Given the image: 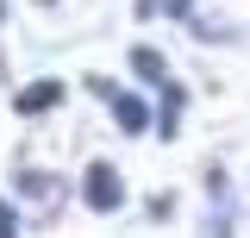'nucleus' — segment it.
<instances>
[{
  "label": "nucleus",
  "instance_id": "nucleus-3",
  "mask_svg": "<svg viewBox=\"0 0 250 238\" xmlns=\"http://www.w3.org/2000/svg\"><path fill=\"white\" fill-rule=\"evenodd\" d=\"M57 100H62L57 82H31V88H19V113H50Z\"/></svg>",
  "mask_w": 250,
  "mask_h": 238
},
{
  "label": "nucleus",
  "instance_id": "nucleus-4",
  "mask_svg": "<svg viewBox=\"0 0 250 238\" xmlns=\"http://www.w3.org/2000/svg\"><path fill=\"white\" fill-rule=\"evenodd\" d=\"M131 69H138L144 82H169V69H163V57H156V50H131Z\"/></svg>",
  "mask_w": 250,
  "mask_h": 238
},
{
  "label": "nucleus",
  "instance_id": "nucleus-2",
  "mask_svg": "<svg viewBox=\"0 0 250 238\" xmlns=\"http://www.w3.org/2000/svg\"><path fill=\"white\" fill-rule=\"evenodd\" d=\"M113 113H119V132H144V125H150V107H144L138 94H113Z\"/></svg>",
  "mask_w": 250,
  "mask_h": 238
},
{
  "label": "nucleus",
  "instance_id": "nucleus-6",
  "mask_svg": "<svg viewBox=\"0 0 250 238\" xmlns=\"http://www.w3.org/2000/svg\"><path fill=\"white\" fill-rule=\"evenodd\" d=\"M44 6H50V0H44Z\"/></svg>",
  "mask_w": 250,
  "mask_h": 238
},
{
  "label": "nucleus",
  "instance_id": "nucleus-5",
  "mask_svg": "<svg viewBox=\"0 0 250 238\" xmlns=\"http://www.w3.org/2000/svg\"><path fill=\"white\" fill-rule=\"evenodd\" d=\"M0 238H19V219H13V207L0 201Z\"/></svg>",
  "mask_w": 250,
  "mask_h": 238
},
{
  "label": "nucleus",
  "instance_id": "nucleus-1",
  "mask_svg": "<svg viewBox=\"0 0 250 238\" xmlns=\"http://www.w3.org/2000/svg\"><path fill=\"white\" fill-rule=\"evenodd\" d=\"M82 194H88L94 213H113V207L125 201V182H119V169H113V163H94L88 182H82Z\"/></svg>",
  "mask_w": 250,
  "mask_h": 238
}]
</instances>
